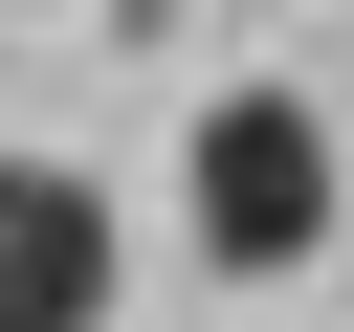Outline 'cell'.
Wrapping results in <instances>:
<instances>
[{
    "label": "cell",
    "instance_id": "cell-1",
    "mask_svg": "<svg viewBox=\"0 0 354 332\" xmlns=\"http://www.w3.org/2000/svg\"><path fill=\"white\" fill-rule=\"evenodd\" d=\"M177 221H199V266H221V288H288V266L354 221L332 111H310V89H221V111L177 133Z\"/></svg>",
    "mask_w": 354,
    "mask_h": 332
},
{
    "label": "cell",
    "instance_id": "cell-2",
    "mask_svg": "<svg viewBox=\"0 0 354 332\" xmlns=\"http://www.w3.org/2000/svg\"><path fill=\"white\" fill-rule=\"evenodd\" d=\"M111 288H133L111 199L66 155H0V332H111Z\"/></svg>",
    "mask_w": 354,
    "mask_h": 332
}]
</instances>
